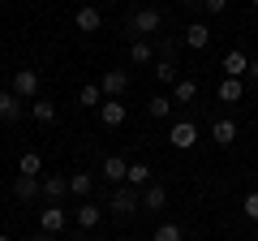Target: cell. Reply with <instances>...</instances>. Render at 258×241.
I'll list each match as a JSON object with an SVG mask.
<instances>
[{"instance_id": "1", "label": "cell", "mask_w": 258, "mask_h": 241, "mask_svg": "<svg viewBox=\"0 0 258 241\" xmlns=\"http://www.w3.org/2000/svg\"><path fill=\"white\" fill-rule=\"evenodd\" d=\"M159 30H164V13H159V9H151V5H147V9H138L134 18H129V35H134V39L159 35Z\"/></svg>"}, {"instance_id": "2", "label": "cell", "mask_w": 258, "mask_h": 241, "mask_svg": "<svg viewBox=\"0 0 258 241\" xmlns=\"http://www.w3.org/2000/svg\"><path fill=\"white\" fill-rule=\"evenodd\" d=\"M138 207H142V194L134 186H116V190H112V207H108V211L116 215V220H129Z\"/></svg>"}, {"instance_id": "3", "label": "cell", "mask_w": 258, "mask_h": 241, "mask_svg": "<svg viewBox=\"0 0 258 241\" xmlns=\"http://www.w3.org/2000/svg\"><path fill=\"white\" fill-rule=\"evenodd\" d=\"M39 86H43V78H39V69H18V74H13V95H18L22 103L39 99Z\"/></svg>"}, {"instance_id": "4", "label": "cell", "mask_w": 258, "mask_h": 241, "mask_svg": "<svg viewBox=\"0 0 258 241\" xmlns=\"http://www.w3.org/2000/svg\"><path fill=\"white\" fill-rule=\"evenodd\" d=\"M99 86H103V99H120L129 91V69H108L99 78Z\"/></svg>"}, {"instance_id": "5", "label": "cell", "mask_w": 258, "mask_h": 241, "mask_svg": "<svg viewBox=\"0 0 258 241\" xmlns=\"http://www.w3.org/2000/svg\"><path fill=\"white\" fill-rule=\"evenodd\" d=\"M13 198L18 203H39L43 198V186H39V176H13Z\"/></svg>"}, {"instance_id": "6", "label": "cell", "mask_w": 258, "mask_h": 241, "mask_svg": "<svg viewBox=\"0 0 258 241\" xmlns=\"http://www.w3.org/2000/svg\"><path fill=\"white\" fill-rule=\"evenodd\" d=\"M168 142H172L176 151H189L194 142H198V125H194V120H176L172 130H168Z\"/></svg>"}, {"instance_id": "7", "label": "cell", "mask_w": 258, "mask_h": 241, "mask_svg": "<svg viewBox=\"0 0 258 241\" xmlns=\"http://www.w3.org/2000/svg\"><path fill=\"white\" fill-rule=\"evenodd\" d=\"M64 224H69V211H64V207H43V211H39V228L43 232H64Z\"/></svg>"}, {"instance_id": "8", "label": "cell", "mask_w": 258, "mask_h": 241, "mask_svg": "<svg viewBox=\"0 0 258 241\" xmlns=\"http://www.w3.org/2000/svg\"><path fill=\"white\" fill-rule=\"evenodd\" d=\"M125 116H129V108L120 99H103L99 103V120L108 125V130H116V125H125Z\"/></svg>"}, {"instance_id": "9", "label": "cell", "mask_w": 258, "mask_h": 241, "mask_svg": "<svg viewBox=\"0 0 258 241\" xmlns=\"http://www.w3.org/2000/svg\"><path fill=\"white\" fill-rule=\"evenodd\" d=\"M74 26H78V30H82V35H95V30H99V26H103V13H99V9H95V5H82V9H78V13H74Z\"/></svg>"}, {"instance_id": "10", "label": "cell", "mask_w": 258, "mask_h": 241, "mask_svg": "<svg viewBox=\"0 0 258 241\" xmlns=\"http://www.w3.org/2000/svg\"><path fill=\"white\" fill-rule=\"evenodd\" d=\"M103 181H112V186H125V181H129V159L108 155V159H103Z\"/></svg>"}, {"instance_id": "11", "label": "cell", "mask_w": 258, "mask_h": 241, "mask_svg": "<svg viewBox=\"0 0 258 241\" xmlns=\"http://www.w3.org/2000/svg\"><path fill=\"white\" fill-rule=\"evenodd\" d=\"M207 43H211V26H207V22H189V26H185V47L203 52Z\"/></svg>"}, {"instance_id": "12", "label": "cell", "mask_w": 258, "mask_h": 241, "mask_svg": "<svg viewBox=\"0 0 258 241\" xmlns=\"http://www.w3.org/2000/svg\"><path fill=\"white\" fill-rule=\"evenodd\" d=\"M245 69H249V56L241 52V47H232V52L224 56V78H245Z\"/></svg>"}, {"instance_id": "13", "label": "cell", "mask_w": 258, "mask_h": 241, "mask_svg": "<svg viewBox=\"0 0 258 241\" xmlns=\"http://www.w3.org/2000/svg\"><path fill=\"white\" fill-rule=\"evenodd\" d=\"M142 207H147V211H164L168 207V190L159 186V181H151V186L142 190Z\"/></svg>"}, {"instance_id": "14", "label": "cell", "mask_w": 258, "mask_h": 241, "mask_svg": "<svg viewBox=\"0 0 258 241\" xmlns=\"http://www.w3.org/2000/svg\"><path fill=\"white\" fill-rule=\"evenodd\" d=\"M241 95H245V82H241V78H224L220 91H215V99L220 103H241Z\"/></svg>"}, {"instance_id": "15", "label": "cell", "mask_w": 258, "mask_h": 241, "mask_svg": "<svg viewBox=\"0 0 258 241\" xmlns=\"http://www.w3.org/2000/svg\"><path fill=\"white\" fill-rule=\"evenodd\" d=\"M39 186H43V198H47V203H60V198L69 194V176H43Z\"/></svg>"}, {"instance_id": "16", "label": "cell", "mask_w": 258, "mask_h": 241, "mask_svg": "<svg viewBox=\"0 0 258 241\" xmlns=\"http://www.w3.org/2000/svg\"><path fill=\"white\" fill-rule=\"evenodd\" d=\"M211 138L220 142V147H232V142H237V120H228V116H220L211 125Z\"/></svg>"}, {"instance_id": "17", "label": "cell", "mask_w": 258, "mask_h": 241, "mask_svg": "<svg viewBox=\"0 0 258 241\" xmlns=\"http://www.w3.org/2000/svg\"><path fill=\"white\" fill-rule=\"evenodd\" d=\"M151 74H155V82H164V86H176V78H181V69H176V61H164V56H159Z\"/></svg>"}, {"instance_id": "18", "label": "cell", "mask_w": 258, "mask_h": 241, "mask_svg": "<svg viewBox=\"0 0 258 241\" xmlns=\"http://www.w3.org/2000/svg\"><path fill=\"white\" fill-rule=\"evenodd\" d=\"M30 116H35L39 125H52V120H56V103L39 95V99H30Z\"/></svg>"}, {"instance_id": "19", "label": "cell", "mask_w": 258, "mask_h": 241, "mask_svg": "<svg viewBox=\"0 0 258 241\" xmlns=\"http://www.w3.org/2000/svg\"><path fill=\"white\" fill-rule=\"evenodd\" d=\"M194 99H198V82H194V78H176L172 103H194Z\"/></svg>"}, {"instance_id": "20", "label": "cell", "mask_w": 258, "mask_h": 241, "mask_svg": "<svg viewBox=\"0 0 258 241\" xmlns=\"http://www.w3.org/2000/svg\"><path fill=\"white\" fill-rule=\"evenodd\" d=\"M74 220H78V228H95V224L103 220V207H95V203H82L74 211Z\"/></svg>"}, {"instance_id": "21", "label": "cell", "mask_w": 258, "mask_h": 241, "mask_svg": "<svg viewBox=\"0 0 258 241\" xmlns=\"http://www.w3.org/2000/svg\"><path fill=\"white\" fill-rule=\"evenodd\" d=\"M22 116V99L13 91H0V120H18Z\"/></svg>"}, {"instance_id": "22", "label": "cell", "mask_w": 258, "mask_h": 241, "mask_svg": "<svg viewBox=\"0 0 258 241\" xmlns=\"http://www.w3.org/2000/svg\"><path fill=\"white\" fill-rule=\"evenodd\" d=\"M18 172H22V176H39V172H43V155H39V151H22Z\"/></svg>"}, {"instance_id": "23", "label": "cell", "mask_w": 258, "mask_h": 241, "mask_svg": "<svg viewBox=\"0 0 258 241\" xmlns=\"http://www.w3.org/2000/svg\"><path fill=\"white\" fill-rule=\"evenodd\" d=\"M147 112H151L155 120H168V116H172V99H168V95H151V99H147Z\"/></svg>"}, {"instance_id": "24", "label": "cell", "mask_w": 258, "mask_h": 241, "mask_svg": "<svg viewBox=\"0 0 258 241\" xmlns=\"http://www.w3.org/2000/svg\"><path fill=\"white\" fill-rule=\"evenodd\" d=\"M78 103H82V108H99V103H103V86L86 82L82 91H78Z\"/></svg>"}, {"instance_id": "25", "label": "cell", "mask_w": 258, "mask_h": 241, "mask_svg": "<svg viewBox=\"0 0 258 241\" xmlns=\"http://www.w3.org/2000/svg\"><path fill=\"white\" fill-rule=\"evenodd\" d=\"M129 65H151V43L147 39H134L129 43Z\"/></svg>"}, {"instance_id": "26", "label": "cell", "mask_w": 258, "mask_h": 241, "mask_svg": "<svg viewBox=\"0 0 258 241\" xmlns=\"http://www.w3.org/2000/svg\"><path fill=\"white\" fill-rule=\"evenodd\" d=\"M91 186H95V176H91V172H74V176H69V194H78V198L91 194Z\"/></svg>"}, {"instance_id": "27", "label": "cell", "mask_w": 258, "mask_h": 241, "mask_svg": "<svg viewBox=\"0 0 258 241\" xmlns=\"http://www.w3.org/2000/svg\"><path fill=\"white\" fill-rule=\"evenodd\" d=\"M125 186H151V164H142V159H138V164H129V181H125Z\"/></svg>"}, {"instance_id": "28", "label": "cell", "mask_w": 258, "mask_h": 241, "mask_svg": "<svg viewBox=\"0 0 258 241\" xmlns=\"http://www.w3.org/2000/svg\"><path fill=\"white\" fill-rule=\"evenodd\" d=\"M155 241H181V224H172V220H164L155 228Z\"/></svg>"}, {"instance_id": "29", "label": "cell", "mask_w": 258, "mask_h": 241, "mask_svg": "<svg viewBox=\"0 0 258 241\" xmlns=\"http://www.w3.org/2000/svg\"><path fill=\"white\" fill-rule=\"evenodd\" d=\"M176 52H181V43H176L172 35H164V39H159V56H164V61H176Z\"/></svg>"}, {"instance_id": "30", "label": "cell", "mask_w": 258, "mask_h": 241, "mask_svg": "<svg viewBox=\"0 0 258 241\" xmlns=\"http://www.w3.org/2000/svg\"><path fill=\"white\" fill-rule=\"evenodd\" d=\"M241 211H245V220H258V190L241 198Z\"/></svg>"}, {"instance_id": "31", "label": "cell", "mask_w": 258, "mask_h": 241, "mask_svg": "<svg viewBox=\"0 0 258 241\" xmlns=\"http://www.w3.org/2000/svg\"><path fill=\"white\" fill-rule=\"evenodd\" d=\"M203 9L215 18V13H224V9H228V0H203Z\"/></svg>"}, {"instance_id": "32", "label": "cell", "mask_w": 258, "mask_h": 241, "mask_svg": "<svg viewBox=\"0 0 258 241\" xmlns=\"http://www.w3.org/2000/svg\"><path fill=\"white\" fill-rule=\"evenodd\" d=\"M245 78H254V82H258V56H249V69H245Z\"/></svg>"}, {"instance_id": "33", "label": "cell", "mask_w": 258, "mask_h": 241, "mask_svg": "<svg viewBox=\"0 0 258 241\" xmlns=\"http://www.w3.org/2000/svg\"><path fill=\"white\" fill-rule=\"evenodd\" d=\"M30 241H56V237H52V232H43V228H39V232H35Z\"/></svg>"}, {"instance_id": "34", "label": "cell", "mask_w": 258, "mask_h": 241, "mask_svg": "<svg viewBox=\"0 0 258 241\" xmlns=\"http://www.w3.org/2000/svg\"><path fill=\"white\" fill-rule=\"evenodd\" d=\"M0 241H13V237H9V232H0Z\"/></svg>"}, {"instance_id": "35", "label": "cell", "mask_w": 258, "mask_h": 241, "mask_svg": "<svg viewBox=\"0 0 258 241\" xmlns=\"http://www.w3.org/2000/svg\"><path fill=\"white\" fill-rule=\"evenodd\" d=\"M181 5H194V0H181Z\"/></svg>"}, {"instance_id": "36", "label": "cell", "mask_w": 258, "mask_h": 241, "mask_svg": "<svg viewBox=\"0 0 258 241\" xmlns=\"http://www.w3.org/2000/svg\"><path fill=\"white\" fill-rule=\"evenodd\" d=\"M254 9H258V0H254Z\"/></svg>"}]
</instances>
